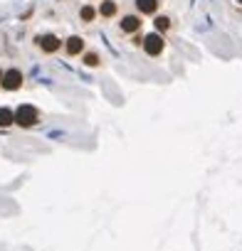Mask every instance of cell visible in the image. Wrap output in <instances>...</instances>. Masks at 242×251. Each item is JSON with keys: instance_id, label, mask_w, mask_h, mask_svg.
<instances>
[{"instance_id": "obj_6", "label": "cell", "mask_w": 242, "mask_h": 251, "mask_svg": "<svg viewBox=\"0 0 242 251\" xmlns=\"http://www.w3.org/2000/svg\"><path fill=\"white\" fill-rule=\"evenodd\" d=\"M82 50H84V40H82V37L74 35V37L67 40V54H79Z\"/></svg>"}, {"instance_id": "obj_14", "label": "cell", "mask_w": 242, "mask_h": 251, "mask_svg": "<svg viewBox=\"0 0 242 251\" xmlns=\"http://www.w3.org/2000/svg\"><path fill=\"white\" fill-rule=\"evenodd\" d=\"M240 5H242V0H240Z\"/></svg>"}, {"instance_id": "obj_9", "label": "cell", "mask_w": 242, "mask_h": 251, "mask_svg": "<svg viewBox=\"0 0 242 251\" xmlns=\"http://www.w3.org/2000/svg\"><path fill=\"white\" fill-rule=\"evenodd\" d=\"M13 121H15V113H13V111L0 108V126H3V128H5V126H10Z\"/></svg>"}, {"instance_id": "obj_3", "label": "cell", "mask_w": 242, "mask_h": 251, "mask_svg": "<svg viewBox=\"0 0 242 251\" xmlns=\"http://www.w3.org/2000/svg\"><path fill=\"white\" fill-rule=\"evenodd\" d=\"M20 86H23V74H20L18 69H10V72L3 74V89L15 91V89H20Z\"/></svg>"}, {"instance_id": "obj_10", "label": "cell", "mask_w": 242, "mask_h": 251, "mask_svg": "<svg viewBox=\"0 0 242 251\" xmlns=\"http://www.w3.org/2000/svg\"><path fill=\"white\" fill-rule=\"evenodd\" d=\"M94 15H96V10H94V8H89V5H84V8L79 10V18H82L84 23H91V18H94Z\"/></svg>"}, {"instance_id": "obj_13", "label": "cell", "mask_w": 242, "mask_h": 251, "mask_svg": "<svg viewBox=\"0 0 242 251\" xmlns=\"http://www.w3.org/2000/svg\"><path fill=\"white\" fill-rule=\"evenodd\" d=\"M0 81H3V72H0Z\"/></svg>"}, {"instance_id": "obj_5", "label": "cell", "mask_w": 242, "mask_h": 251, "mask_svg": "<svg viewBox=\"0 0 242 251\" xmlns=\"http://www.w3.org/2000/svg\"><path fill=\"white\" fill-rule=\"evenodd\" d=\"M139 27H141V20L136 15H129V18L121 20V30H124V32H136Z\"/></svg>"}, {"instance_id": "obj_7", "label": "cell", "mask_w": 242, "mask_h": 251, "mask_svg": "<svg viewBox=\"0 0 242 251\" xmlns=\"http://www.w3.org/2000/svg\"><path fill=\"white\" fill-rule=\"evenodd\" d=\"M136 8H139L141 13L151 15V13H156V8H158V0H136Z\"/></svg>"}, {"instance_id": "obj_12", "label": "cell", "mask_w": 242, "mask_h": 251, "mask_svg": "<svg viewBox=\"0 0 242 251\" xmlns=\"http://www.w3.org/2000/svg\"><path fill=\"white\" fill-rule=\"evenodd\" d=\"M84 64H87V67H96V64H99V57H96V54H87V57H84Z\"/></svg>"}, {"instance_id": "obj_1", "label": "cell", "mask_w": 242, "mask_h": 251, "mask_svg": "<svg viewBox=\"0 0 242 251\" xmlns=\"http://www.w3.org/2000/svg\"><path fill=\"white\" fill-rule=\"evenodd\" d=\"M15 123H20V126H35L37 123V108L35 106H30V103H25V106H20L18 111H15Z\"/></svg>"}, {"instance_id": "obj_2", "label": "cell", "mask_w": 242, "mask_h": 251, "mask_svg": "<svg viewBox=\"0 0 242 251\" xmlns=\"http://www.w3.org/2000/svg\"><path fill=\"white\" fill-rule=\"evenodd\" d=\"M144 50H146V54H151V57L161 54V52H163V37H161L158 32L146 35V37H144Z\"/></svg>"}, {"instance_id": "obj_8", "label": "cell", "mask_w": 242, "mask_h": 251, "mask_svg": "<svg viewBox=\"0 0 242 251\" xmlns=\"http://www.w3.org/2000/svg\"><path fill=\"white\" fill-rule=\"evenodd\" d=\"M99 13H101L104 18H111V15H116V3H114V0H104V3H101V8H99Z\"/></svg>"}, {"instance_id": "obj_4", "label": "cell", "mask_w": 242, "mask_h": 251, "mask_svg": "<svg viewBox=\"0 0 242 251\" xmlns=\"http://www.w3.org/2000/svg\"><path fill=\"white\" fill-rule=\"evenodd\" d=\"M37 45H40L45 52H57L62 42H60L55 35H42V37H37Z\"/></svg>"}, {"instance_id": "obj_11", "label": "cell", "mask_w": 242, "mask_h": 251, "mask_svg": "<svg viewBox=\"0 0 242 251\" xmlns=\"http://www.w3.org/2000/svg\"><path fill=\"white\" fill-rule=\"evenodd\" d=\"M168 27H171V20H168V18H163V15L156 18V30H158V32H166Z\"/></svg>"}]
</instances>
